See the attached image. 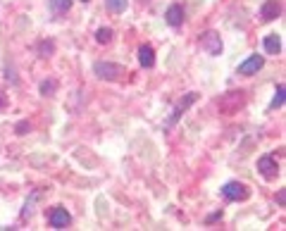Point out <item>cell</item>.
I'll return each instance as SVG.
<instances>
[{
	"label": "cell",
	"instance_id": "1",
	"mask_svg": "<svg viewBox=\"0 0 286 231\" xmlns=\"http://www.w3.org/2000/svg\"><path fill=\"white\" fill-rule=\"evenodd\" d=\"M196 100H198V93H196V91H191V93H186V95H184V98L179 100L177 105H174V110H172V115L167 117V122H165V129H172V126L177 124L179 119H181V115H184V112H186L189 107L193 105Z\"/></svg>",
	"mask_w": 286,
	"mask_h": 231
},
{
	"label": "cell",
	"instance_id": "2",
	"mask_svg": "<svg viewBox=\"0 0 286 231\" xmlns=\"http://www.w3.org/2000/svg\"><path fill=\"white\" fill-rule=\"evenodd\" d=\"M93 71H95L98 79L117 81V79L124 74V67H122V65H115V62H95V65H93Z\"/></svg>",
	"mask_w": 286,
	"mask_h": 231
},
{
	"label": "cell",
	"instance_id": "3",
	"mask_svg": "<svg viewBox=\"0 0 286 231\" xmlns=\"http://www.w3.org/2000/svg\"><path fill=\"white\" fill-rule=\"evenodd\" d=\"M200 50H205L208 55H219L222 53V41H219V34L217 31H205V34L200 36Z\"/></svg>",
	"mask_w": 286,
	"mask_h": 231
},
{
	"label": "cell",
	"instance_id": "4",
	"mask_svg": "<svg viewBox=\"0 0 286 231\" xmlns=\"http://www.w3.org/2000/svg\"><path fill=\"white\" fill-rule=\"evenodd\" d=\"M241 105H243V91H232V93H227L224 98H219V110H222L224 115L236 112Z\"/></svg>",
	"mask_w": 286,
	"mask_h": 231
},
{
	"label": "cell",
	"instance_id": "5",
	"mask_svg": "<svg viewBox=\"0 0 286 231\" xmlns=\"http://www.w3.org/2000/svg\"><path fill=\"white\" fill-rule=\"evenodd\" d=\"M222 196L227 198V200H246L250 196L248 186L246 184H238V181H229V184H224V188H222Z\"/></svg>",
	"mask_w": 286,
	"mask_h": 231
},
{
	"label": "cell",
	"instance_id": "6",
	"mask_svg": "<svg viewBox=\"0 0 286 231\" xmlns=\"http://www.w3.org/2000/svg\"><path fill=\"white\" fill-rule=\"evenodd\" d=\"M48 222H50L53 229H67V227L72 224V217L65 208H53L50 214H48Z\"/></svg>",
	"mask_w": 286,
	"mask_h": 231
},
{
	"label": "cell",
	"instance_id": "7",
	"mask_svg": "<svg viewBox=\"0 0 286 231\" xmlns=\"http://www.w3.org/2000/svg\"><path fill=\"white\" fill-rule=\"evenodd\" d=\"M258 169H260V174L265 179L279 177V164H277V160H274L272 155H262V158L258 160Z\"/></svg>",
	"mask_w": 286,
	"mask_h": 231
},
{
	"label": "cell",
	"instance_id": "8",
	"mask_svg": "<svg viewBox=\"0 0 286 231\" xmlns=\"http://www.w3.org/2000/svg\"><path fill=\"white\" fill-rule=\"evenodd\" d=\"M262 65H265V57L262 55H250L243 65H238V74H243V76L258 74V71L262 69Z\"/></svg>",
	"mask_w": 286,
	"mask_h": 231
},
{
	"label": "cell",
	"instance_id": "9",
	"mask_svg": "<svg viewBox=\"0 0 286 231\" xmlns=\"http://www.w3.org/2000/svg\"><path fill=\"white\" fill-rule=\"evenodd\" d=\"M279 15H282V2L279 0H267L262 5V10H260V17L265 19V22H272V19H277Z\"/></svg>",
	"mask_w": 286,
	"mask_h": 231
},
{
	"label": "cell",
	"instance_id": "10",
	"mask_svg": "<svg viewBox=\"0 0 286 231\" xmlns=\"http://www.w3.org/2000/svg\"><path fill=\"white\" fill-rule=\"evenodd\" d=\"M165 17H167L169 26H181L184 24V10H181V5H169Z\"/></svg>",
	"mask_w": 286,
	"mask_h": 231
},
{
	"label": "cell",
	"instance_id": "11",
	"mask_svg": "<svg viewBox=\"0 0 286 231\" xmlns=\"http://www.w3.org/2000/svg\"><path fill=\"white\" fill-rule=\"evenodd\" d=\"M139 62H141V67H145V69H150L155 65V53H153L150 46H141L139 48Z\"/></svg>",
	"mask_w": 286,
	"mask_h": 231
},
{
	"label": "cell",
	"instance_id": "12",
	"mask_svg": "<svg viewBox=\"0 0 286 231\" xmlns=\"http://www.w3.org/2000/svg\"><path fill=\"white\" fill-rule=\"evenodd\" d=\"M265 50H267L269 55H279L282 53V41H279V36L277 34L265 36Z\"/></svg>",
	"mask_w": 286,
	"mask_h": 231
},
{
	"label": "cell",
	"instance_id": "13",
	"mask_svg": "<svg viewBox=\"0 0 286 231\" xmlns=\"http://www.w3.org/2000/svg\"><path fill=\"white\" fill-rule=\"evenodd\" d=\"M48 5H50V12L55 17H62L72 7V0H48Z\"/></svg>",
	"mask_w": 286,
	"mask_h": 231
},
{
	"label": "cell",
	"instance_id": "14",
	"mask_svg": "<svg viewBox=\"0 0 286 231\" xmlns=\"http://www.w3.org/2000/svg\"><path fill=\"white\" fill-rule=\"evenodd\" d=\"M105 5H107V10L115 12V15H119V12L126 10V0H105Z\"/></svg>",
	"mask_w": 286,
	"mask_h": 231
},
{
	"label": "cell",
	"instance_id": "15",
	"mask_svg": "<svg viewBox=\"0 0 286 231\" xmlns=\"http://www.w3.org/2000/svg\"><path fill=\"white\" fill-rule=\"evenodd\" d=\"M282 105H284V86L279 84L277 91H274V100L269 103V110H277V107H282Z\"/></svg>",
	"mask_w": 286,
	"mask_h": 231
},
{
	"label": "cell",
	"instance_id": "16",
	"mask_svg": "<svg viewBox=\"0 0 286 231\" xmlns=\"http://www.w3.org/2000/svg\"><path fill=\"white\" fill-rule=\"evenodd\" d=\"M53 50H55L53 41H41V43H38V53H41V57H50Z\"/></svg>",
	"mask_w": 286,
	"mask_h": 231
},
{
	"label": "cell",
	"instance_id": "17",
	"mask_svg": "<svg viewBox=\"0 0 286 231\" xmlns=\"http://www.w3.org/2000/svg\"><path fill=\"white\" fill-rule=\"evenodd\" d=\"M95 41H98V43H110V41H112V29H98V31H95Z\"/></svg>",
	"mask_w": 286,
	"mask_h": 231
},
{
	"label": "cell",
	"instance_id": "18",
	"mask_svg": "<svg viewBox=\"0 0 286 231\" xmlns=\"http://www.w3.org/2000/svg\"><path fill=\"white\" fill-rule=\"evenodd\" d=\"M55 86H57L55 81H43V84H41V93H43V95H53Z\"/></svg>",
	"mask_w": 286,
	"mask_h": 231
},
{
	"label": "cell",
	"instance_id": "19",
	"mask_svg": "<svg viewBox=\"0 0 286 231\" xmlns=\"http://www.w3.org/2000/svg\"><path fill=\"white\" fill-rule=\"evenodd\" d=\"M26 129H29V124L22 122V124H17V134H26Z\"/></svg>",
	"mask_w": 286,
	"mask_h": 231
},
{
	"label": "cell",
	"instance_id": "20",
	"mask_svg": "<svg viewBox=\"0 0 286 231\" xmlns=\"http://www.w3.org/2000/svg\"><path fill=\"white\" fill-rule=\"evenodd\" d=\"M5 107H7V100H5V95L0 93V110H5Z\"/></svg>",
	"mask_w": 286,
	"mask_h": 231
},
{
	"label": "cell",
	"instance_id": "21",
	"mask_svg": "<svg viewBox=\"0 0 286 231\" xmlns=\"http://www.w3.org/2000/svg\"><path fill=\"white\" fill-rule=\"evenodd\" d=\"M219 217H222V212H214L213 217H208V222H214V219H219Z\"/></svg>",
	"mask_w": 286,
	"mask_h": 231
}]
</instances>
